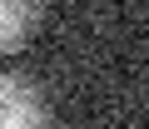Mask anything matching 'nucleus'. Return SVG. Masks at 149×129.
I'll use <instances>...</instances> for the list:
<instances>
[{"label": "nucleus", "instance_id": "obj_1", "mask_svg": "<svg viewBox=\"0 0 149 129\" xmlns=\"http://www.w3.org/2000/svg\"><path fill=\"white\" fill-rule=\"evenodd\" d=\"M0 129H50V104L35 80L0 70Z\"/></svg>", "mask_w": 149, "mask_h": 129}, {"label": "nucleus", "instance_id": "obj_2", "mask_svg": "<svg viewBox=\"0 0 149 129\" xmlns=\"http://www.w3.org/2000/svg\"><path fill=\"white\" fill-rule=\"evenodd\" d=\"M40 15H45V0H0V55L25 50Z\"/></svg>", "mask_w": 149, "mask_h": 129}]
</instances>
